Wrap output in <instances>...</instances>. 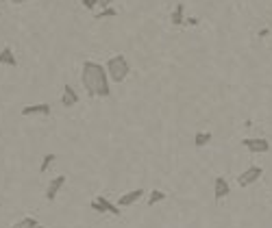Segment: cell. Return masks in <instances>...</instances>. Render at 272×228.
<instances>
[{"label": "cell", "mask_w": 272, "mask_h": 228, "mask_svg": "<svg viewBox=\"0 0 272 228\" xmlns=\"http://www.w3.org/2000/svg\"><path fill=\"white\" fill-rule=\"evenodd\" d=\"M81 83H83L85 92L90 98H109L111 96V87H109V76L105 65L98 61H83L81 68Z\"/></svg>", "instance_id": "1"}, {"label": "cell", "mask_w": 272, "mask_h": 228, "mask_svg": "<svg viewBox=\"0 0 272 228\" xmlns=\"http://www.w3.org/2000/svg\"><path fill=\"white\" fill-rule=\"evenodd\" d=\"M105 70H107L109 80H113V83H124L127 76H129V72H131V63L127 61L124 55H113L105 63Z\"/></svg>", "instance_id": "2"}, {"label": "cell", "mask_w": 272, "mask_h": 228, "mask_svg": "<svg viewBox=\"0 0 272 228\" xmlns=\"http://www.w3.org/2000/svg\"><path fill=\"white\" fill-rule=\"evenodd\" d=\"M90 207H92V211H98V213H111V215H115V217H120L122 215V211L118 209V204H113L109 198H105V196H96L94 200L90 202Z\"/></svg>", "instance_id": "3"}, {"label": "cell", "mask_w": 272, "mask_h": 228, "mask_svg": "<svg viewBox=\"0 0 272 228\" xmlns=\"http://www.w3.org/2000/svg\"><path fill=\"white\" fill-rule=\"evenodd\" d=\"M263 176V167L259 165H251L248 170H244L240 176H238V185L240 187H248V185H253V183H257Z\"/></svg>", "instance_id": "4"}, {"label": "cell", "mask_w": 272, "mask_h": 228, "mask_svg": "<svg viewBox=\"0 0 272 228\" xmlns=\"http://www.w3.org/2000/svg\"><path fill=\"white\" fill-rule=\"evenodd\" d=\"M242 146H244L248 152H253V154H263V152L270 150V142H268V139H263V137L242 139Z\"/></svg>", "instance_id": "5"}, {"label": "cell", "mask_w": 272, "mask_h": 228, "mask_svg": "<svg viewBox=\"0 0 272 228\" xmlns=\"http://www.w3.org/2000/svg\"><path fill=\"white\" fill-rule=\"evenodd\" d=\"M231 194V185H229V180L224 178V176H216L214 178V200H224L226 196Z\"/></svg>", "instance_id": "6"}, {"label": "cell", "mask_w": 272, "mask_h": 228, "mask_svg": "<svg viewBox=\"0 0 272 228\" xmlns=\"http://www.w3.org/2000/svg\"><path fill=\"white\" fill-rule=\"evenodd\" d=\"M65 180H68V178H65L63 174H59V176H55V178H53V180H50L48 185H46V200H48V202H53L55 198L59 196V191L63 189Z\"/></svg>", "instance_id": "7"}, {"label": "cell", "mask_w": 272, "mask_h": 228, "mask_svg": "<svg viewBox=\"0 0 272 228\" xmlns=\"http://www.w3.org/2000/svg\"><path fill=\"white\" fill-rule=\"evenodd\" d=\"M144 196H146L144 189H133V191H129V194H124V196L118 198V209H127V207H131V204L139 202Z\"/></svg>", "instance_id": "8"}, {"label": "cell", "mask_w": 272, "mask_h": 228, "mask_svg": "<svg viewBox=\"0 0 272 228\" xmlns=\"http://www.w3.org/2000/svg\"><path fill=\"white\" fill-rule=\"evenodd\" d=\"M50 105L48 102H40V105H28L22 109V117H33V115H50Z\"/></svg>", "instance_id": "9"}, {"label": "cell", "mask_w": 272, "mask_h": 228, "mask_svg": "<svg viewBox=\"0 0 272 228\" xmlns=\"http://www.w3.org/2000/svg\"><path fill=\"white\" fill-rule=\"evenodd\" d=\"M61 105L65 109H72L79 105V94L72 89V85H63V94H61Z\"/></svg>", "instance_id": "10"}, {"label": "cell", "mask_w": 272, "mask_h": 228, "mask_svg": "<svg viewBox=\"0 0 272 228\" xmlns=\"http://www.w3.org/2000/svg\"><path fill=\"white\" fill-rule=\"evenodd\" d=\"M0 65H5V68H18V57L9 46L0 50Z\"/></svg>", "instance_id": "11"}, {"label": "cell", "mask_w": 272, "mask_h": 228, "mask_svg": "<svg viewBox=\"0 0 272 228\" xmlns=\"http://www.w3.org/2000/svg\"><path fill=\"white\" fill-rule=\"evenodd\" d=\"M170 22H172V26H181V24H185V5L179 3L174 7V11H172V16H170Z\"/></svg>", "instance_id": "12"}, {"label": "cell", "mask_w": 272, "mask_h": 228, "mask_svg": "<svg viewBox=\"0 0 272 228\" xmlns=\"http://www.w3.org/2000/svg\"><path fill=\"white\" fill-rule=\"evenodd\" d=\"M211 139H214V133H211V130H201V133L194 135V146L203 148V146H207Z\"/></svg>", "instance_id": "13"}, {"label": "cell", "mask_w": 272, "mask_h": 228, "mask_svg": "<svg viewBox=\"0 0 272 228\" xmlns=\"http://www.w3.org/2000/svg\"><path fill=\"white\" fill-rule=\"evenodd\" d=\"M57 161V154L55 152H48V154H44L42 157V163H40V174H46L50 170V165H53Z\"/></svg>", "instance_id": "14"}, {"label": "cell", "mask_w": 272, "mask_h": 228, "mask_svg": "<svg viewBox=\"0 0 272 228\" xmlns=\"http://www.w3.org/2000/svg\"><path fill=\"white\" fill-rule=\"evenodd\" d=\"M164 200H166V194H164V191H161V189H152V191H150V196H148V202H146V204H148V207L152 209L155 204L164 202Z\"/></svg>", "instance_id": "15"}, {"label": "cell", "mask_w": 272, "mask_h": 228, "mask_svg": "<svg viewBox=\"0 0 272 228\" xmlns=\"http://www.w3.org/2000/svg\"><path fill=\"white\" fill-rule=\"evenodd\" d=\"M40 222H37V219H35V217H31V215H26V217H22V219H18V222L16 224H13L11 228H35V226H37Z\"/></svg>", "instance_id": "16"}, {"label": "cell", "mask_w": 272, "mask_h": 228, "mask_svg": "<svg viewBox=\"0 0 272 228\" xmlns=\"http://www.w3.org/2000/svg\"><path fill=\"white\" fill-rule=\"evenodd\" d=\"M118 16V11L113 9V7H107V9H102L98 16H96V20H107V18H115Z\"/></svg>", "instance_id": "17"}, {"label": "cell", "mask_w": 272, "mask_h": 228, "mask_svg": "<svg viewBox=\"0 0 272 228\" xmlns=\"http://www.w3.org/2000/svg\"><path fill=\"white\" fill-rule=\"evenodd\" d=\"M81 3H83V7H85V9L87 11H92L94 9V7H96L98 3H96V0H81Z\"/></svg>", "instance_id": "18"}, {"label": "cell", "mask_w": 272, "mask_h": 228, "mask_svg": "<svg viewBox=\"0 0 272 228\" xmlns=\"http://www.w3.org/2000/svg\"><path fill=\"white\" fill-rule=\"evenodd\" d=\"M185 24L187 26H198V18H185Z\"/></svg>", "instance_id": "19"}, {"label": "cell", "mask_w": 272, "mask_h": 228, "mask_svg": "<svg viewBox=\"0 0 272 228\" xmlns=\"http://www.w3.org/2000/svg\"><path fill=\"white\" fill-rule=\"evenodd\" d=\"M96 3H98L100 7H105V9H107V7H111V3H113V0H96Z\"/></svg>", "instance_id": "20"}, {"label": "cell", "mask_w": 272, "mask_h": 228, "mask_svg": "<svg viewBox=\"0 0 272 228\" xmlns=\"http://www.w3.org/2000/svg\"><path fill=\"white\" fill-rule=\"evenodd\" d=\"M11 5H24V3H31V0H9Z\"/></svg>", "instance_id": "21"}, {"label": "cell", "mask_w": 272, "mask_h": 228, "mask_svg": "<svg viewBox=\"0 0 272 228\" xmlns=\"http://www.w3.org/2000/svg\"><path fill=\"white\" fill-rule=\"evenodd\" d=\"M35 228H44V226H40V224H37V226H35Z\"/></svg>", "instance_id": "22"}]
</instances>
